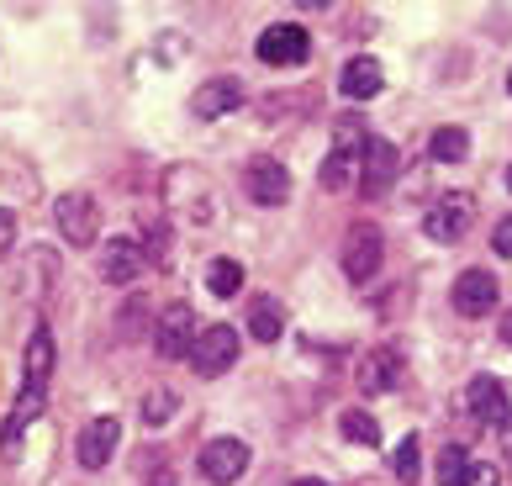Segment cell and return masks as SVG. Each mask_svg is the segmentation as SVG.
<instances>
[{"label": "cell", "mask_w": 512, "mask_h": 486, "mask_svg": "<svg viewBox=\"0 0 512 486\" xmlns=\"http://www.w3.org/2000/svg\"><path fill=\"white\" fill-rule=\"evenodd\" d=\"M154 486H175V471H169V465H164V460L154 465Z\"/></svg>", "instance_id": "29"}, {"label": "cell", "mask_w": 512, "mask_h": 486, "mask_svg": "<svg viewBox=\"0 0 512 486\" xmlns=\"http://www.w3.org/2000/svg\"><path fill=\"white\" fill-rule=\"evenodd\" d=\"M465 413L476 418V423H486V428H502L507 423V391H502V381L497 376H476L465 386Z\"/></svg>", "instance_id": "14"}, {"label": "cell", "mask_w": 512, "mask_h": 486, "mask_svg": "<svg viewBox=\"0 0 512 486\" xmlns=\"http://www.w3.org/2000/svg\"><path fill=\"white\" fill-rule=\"evenodd\" d=\"M11 249H16V212L0 207V259H6Z\"/></svg>", "instance_id": "27"}, {"label": "cell", "mask_w": 512, "mask_h": 486, "mask_svg": "<svg viewBox=\"0 0 512 486\" xmlns=\"http://www.w3.org/2000/svg\"><path fill=\"white\" fill-rule=\"evenodd\" d=\"M53 217H59V233L74 243V249H90V243H96V233H101V207H96V196H85V191L59 196Z\"/></svg>", "instance_id": "6"}, {"label": "cell", "mask_w": 512, "mask_h": 486, "mask_svg": "<svg viewBox=\"0 0 512 486\" xmlns=\"http://www.w3.org/2000/svg\"><path fill=\"white\" fill-rule=\"evenodd\" d=\"M196 465L212 486H233V481H243V471H249V444L243 439H206Z\"/></svg>", "instance_id": "5"}, {"label": "cell", "mask_w": 512, "mask_h": 486, "mask_svg": "<svg viewBox=\"0 0 512 486\" xmlns=\"http://www.w3.org/2000/svg\"><path fill=\"white\" fill-rule=\"evenodd\" d=\"M439 486H497V471L486 460H470L460 444H449L439 455Z\"/></svg>", "instance_id": "15"}, {"label": "cell", "mask_w": 512, "mask_h": 486, "mask_svg": "<svg viewBox=\"0 0 512 486\" xmlns=\"http://www.w3.org/2000/svg\"><path fill=\"white\" fill-rule=\"evenodd\" d=\"M243 191L254 207H286L291 201V175L280 159H249L243 164Z\"/></svg>", "instance_id": "7"}, {"label": "cell", "mask_w": 512, "mask_h": 486, "mask_svg": "<svg viewBox=\"0 0 512 486\" xmlns=\"http://www.w3.org/2000/svg\"><path fill=\"white\" fill-rule=\"evenodd\" d=\"M169 418H175V397H169L164 386H154V391H148V397H143V423H154V428H164Z\"/></svg>", "instance_id": "26"}, {"label": "cell", "mask_w": 512, "mask_h": 486, "mask_svg": "<svg viewBox=\"0 0 512 486\" xmlns=\"http://www.w3.org/2000/svg\"><path fill=\"white\" fill-rule=\"evenodd\" d=\"M117 444H122V418L101 413L96 423H85V434H80V444H74V455H80L85 471H101V465H111V455H117Z\"/></svg>", "instance_id": "12"}, {"label": "cell", "mask_w": 512, "mask_h": 486, "mask_svg": "<svg viewBox=\"0 0 512 486\" xmlns=\"http://www.w3.org/2000/svg\"><path fill=\"white\" fill-rule=\"evenodd\" d=\"M259 64H275V69H296V64H307L312 59V32L307 27H296V22H280V27H264L259 32Z\"/></svg>", "instance_id": "3"}, {"label": "cell", "mask_w": 512, "mask_h": 486, "mask_svg": "<svg viewBox=\"0 0 512 486\" xmlns=\"http://www.w3.org/2000/svg\"><path fill=\"white\" fill-rule=\"evenodd\" d=\"M497 333H502V344H507V349H512V307H507V312H502V323H497Z\"/></svg>", "instance_id": "30"}, {"label": "cell", "mask_w": 512, "mask_h": 486, "mask_svg": "<svg viewBox=\"0 0 512 486\" xmlns=\"http://www.w3.org/2000/svg\"><path fill=\"white\" fill-rule=\"evenodd\" d=\"M396 381H402V360H396V349H370L365 360H359V391H365V397L396 391Z\"/></svg>", "instance_id": "18"}, {"label": "cell", "mask_w": 512, "mask_h": 486, "mask_svg": "<svg viewBox=\"0 0 512 486\" xmlns=\"http://www.w3.org/2000/svg\"><path fill=\"white\" fill-rule=\"evenodd\" d=\"M148 265V249L138 238H106L101 243V259H96V270L106 286H127V280H138Z\"/></svg>", "instance_id": "9"}, {"label": "cell", "mask_w": 512, "mask_h": 486, "mask_svg": "<svg viewBox=\"0 0 512 486\" xmlns=\"http://www.w3.org/2000/svg\"><path fill=\"white\" fill-rule=\"evenodd\" d=\"M381 259H386V238L375 222H354L349 238H344V275L354 280V286H365V280L381 270Z\"/></svg>", "instance_id": "4"}, {"label": "cell", "mask_w": 512, "mask_h": 486, "mask_svg": "<svg viewBox=\"0 0 512 486\" xmlns=\"http://www.w3.org/2000/svg\"><path fill=\"white\" fill-rule=\"evenodd\" d=\"M238 349H243V333L233 323H212V328H201L196 333V344H191V365H196V376H227V370L238 365Z\"/></svg>", "instance_id": "1"}, {"label": "cell", "mask_w": 512, "mask_h": 486, "mask_svg": "<svg viewBox=\"0 0 512 486\" xmlns=\"http://www.w3.org/2000/svg\"><path fill=\"white\" fill-rule=\"evenodd\" d=\"M507 90H512V80H507Z\"/></svg>", "instance_id": "34"}, {"label": "cell", "mask_w": 512, "mask_h": 486, "mask_svg": "<svg viewBox=\"0 0 512 486\" xmlns=\"http://www.w3.org/2000/svg\"><path fill=\"white\" fill-rule=\"evenodd\" d=\"M359 175V159H344L328 148V164H322V191H344V185Z\"/></svg>", "instance_id": "25"}, {"label": "cell", "mask_w": 512, "mask_h": 486, "mask_svg": "<svg viewBox=\"0 0 512 486\" xmlns=\"http://www.w3.org/2000/svg\"><path fill=\"white\" fill-rule=\"evenodd\" d=\"M381 85H386V74L375 59H365V53L338 69V96L344 101H370V96H381Z\"/></svg>", "instance_id": "17"}, {"label": "cell", "mask_w": 512, "mask_h": 486, "mask_svg": "<svg viewBox=\"0 0 512 486\" xmlns=\"http://www.w3.org/2000/svg\"><path fill=\"white\" fill-rule=\"evenodd\" d=\"M449 302H454L460 317H486L491 307L502 302V286H497V275H491V270H465L460 280H454Z\"/></svg>", "instance_id": "10"}, {"label": "cell", "mask_w": 512, "mask_h": 486, "mask_svg": "<svg viewBox=\"0 0 512 486\" xmlns=\"http://www.w3.org/2000/svg\"><path fill=\"white\" fill-rule=\"evenodd\" d=\"M249 333L259 344H280V333H286V307L270 302V296H259V302L249 307Z\"/></svg>", "instance_id": "19"}, {"label": "cell", "mask_w": 512, "mask_h": 486, "mask_svg": "<svg viewBox=\"0 0 512 486\" xmlns=\"http://www.w3.org/2000/svg\"><path fill=\"white\" fill-rule=\"evenodd\" d=\"M48 376H53V333H48V323H37L32 339H27L22 391H43V397H48Z\"/></svg>", "instance_id": "16"}, {"label": "cell", "mask_w": 512, "mask_h": 486, "mask_svg": "<svg viewBox=\"0 0 512 486\" xmlns=\"http://www.w3.org/2000/svg\"><path fill=\"white\" fill-rule=\"evenodd\" d=\"M338 434H344L349 444H381V423H375L365 407H349V413L338 418Z\"/></svg>", "instance_id": "23"}, {"label": "cell", "mask_w": 512, "mask_h": 486, "mask_svg": "<svg viewBox=\"0 0 512 486\" xmlns=\"http://www.w3.org/2000/svg\"><path fill=\"white\" fill-rule=\"evenodd\" d=\"M470 154V133L465 127H439V133L428 138V159L433 164H465Z\"/></svg>", "instance_id": "20"}, {"label": "cell", "mask_w": 512, "mask_h": 486, "mask_svg": "<svg viewBox=\"0 0 512 486\" xmlns=\"http://www.w3.org/2000/svg\"><path fill=\"white\" fill-rule=\"evenodd\" d=\"M502 444H507V455H512V413H507V423H502Z\"/></svg>", "instance_id": "31"}, {"label": "cell", "mask_w": 512, "mask_h": 486, "mask_svg": "<svg viewBox=\"0 0 512 486\" xmlns=\"http://www.w3.org/2000/svg\"><path fill=\"white\" fill-rule=\"evenodd\" d=\"M491 249H497L502 259H512V217L497 222V233H491Z\"/></svg>", "instance_id": "28"}, {"label": "cell", "mask_w": 512, "mask_h": 486, "mask_svg": "<svg viewBox=\"0 0 512 486\" xmlns=\"http://www.w3.org/2000/svg\"><path fill=\"white\" fill-rule=\"evenodd\" d=\"M396 170H402V154H396V143L370 138L365 159H359V196H381L386 185L396 180Z\"/></svg>", "instance_id": "13"}, {"label": "cell", "mask_w": 512, "mask_h": 486, "mask_svg": "<svg viewBox=\"0 0 512 486\" xmlns=\"http://www.w3.org/2000/svg\"><path fill=\"white\" fill-rule=\"evenodd\" d=\"M470 222H476V196H470V191H444L423 212V233L439 238V243H460L470 233Z\"/></svg>", "instance_id": "2"}, {"label": "cell", "mask_w": 512, "mask_h": 486, "mask_svg": "<svg viewBox=\"0 0 512 486\" xmlns=\"http://www.w3.org/2000/svg\"><path fill=\"white\" fill-rule=\"evenodd\" d=\"M196 312H191V302H169L164 307V317H159V328H154V349L164 354V360H185L191 354V344H196Z\"/></svg>", "instance_id": "8"}, {"label": "cell", "mask_w": 512, "mask_h": 486, "mask_svg": "<svg viewBox=\"0 0 512 486\" xmlns=\"http://www.w3.org/2000/svg\"><path fill=\"white\" fill-rule=\"evenodd\" d=\"M417 455H423V444H417V434H407L402 444H396V455H391V471H396V481H417V476H423V460H417Z\"/></svg>", "instance_id": "24"}, {"label": "cell", "mask_w": 512, "mask_h": 486, "mask_svg": "<svg viewBox=\"0 0 512 486\" xmlns=\"http://www.w3.org/2000/svg\"><path fill=\"white\" fill-rule=\"evenodd\" d=\"M291 486H328V481H317V476H296Z\"/></svg>", "instance_id": "32"}, {"label": "cell", "mask_w": 512, "mask_h": 486, "mask_svg": "<svg viewBox=\"0 0 512 486\" xmlns=\"http://www.w3.org/2000/svg\"><path fill=\"white\" fill-rule=\"evenodd\" d=\"M238 106H243V85L233 80V74H212V80H201L191 90V117H201V122H217Z\"/></svg>", "instance_id": "11"}, {"label": "cell", "mask_w": 512, "mask_h": 486, "mask_svg": "<svg viewBox=\"0 0 512 486\" xmlns=\"http://www.w3.org/2000/svg\"><path fill=\"white\" fill-rule=\"evenodd\" d=\"M507 185H512V170H507Z\"/></svg>", "instance_id": "33"}, {"label": "cell", "mask_w": 512, "mask_h": 486, "mask_svg": "<svg viewBox=\"0 0 512 486\" xmlns=\"http://www.w3.org/2000/svg\"><path fill=\"white\" fill-rule=\"evenodd\" d=\"M206 291L222 296V302H227V296H238L243 291V265H238V259H212V265H206Z\"/></svg>", "instance_id": "22"}, {"label": "cell", "mask_w": 512, "mask_h": 486, "mask_svg": "<svg viewBox=\"0 0 512 486\" xmlns=\"http://www.w3.org/2000/svg\"><path fill=\"white\" fill-rule=\"evenodd\" d=\"M365 148H370V133H365V122H359V117H338L333 122V154L365 159Z\"/></svg>", "instance_id": "21"}]
</instances>
